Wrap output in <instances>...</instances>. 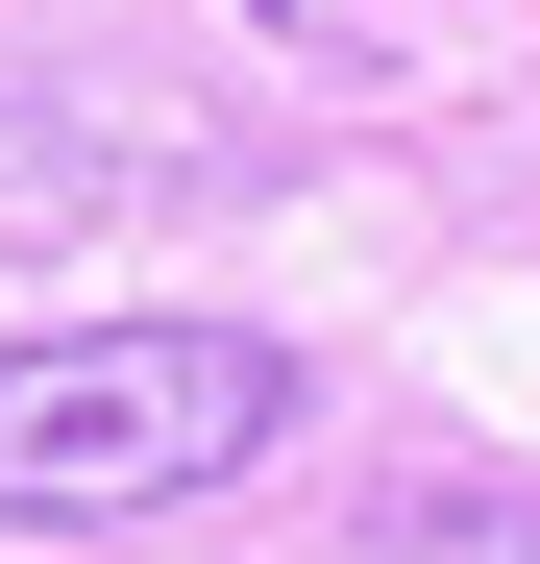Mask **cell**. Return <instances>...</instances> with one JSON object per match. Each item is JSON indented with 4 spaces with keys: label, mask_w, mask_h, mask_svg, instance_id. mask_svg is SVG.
<instances>
[{
    "label": "cell",
    "mask_w": 540,
    "mask_h": 564,
    "mask_svg": "<svg viewBox=\"0 0 540 564\" xmlns=\"http://www.w3.org/2000/svg\"><path fill=\"white\" fill-rule=\"evenodd\" d=\"M295 442V344L270 319H50L0 344V540H123L172 491H246Z\"/></svg>",
    "instance_id": "1"
}]
</instances>
